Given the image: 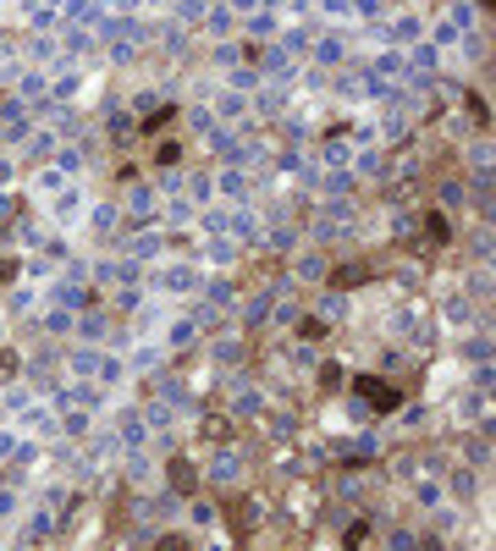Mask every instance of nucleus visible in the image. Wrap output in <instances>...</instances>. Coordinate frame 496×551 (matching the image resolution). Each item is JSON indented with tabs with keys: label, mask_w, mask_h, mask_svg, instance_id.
I'll return each mask as SVG.
<instances>
[{
	"label": "nucleus",
	"mask_w": 496,
	"mask_h": 551,
	"mask_svg": "<svg viewBox=\"0 0 496 551\" xmlns=\"http://www.w3.org/2000/svg\"><path fill=\"white\" fill-rule=\"evenodd\" d=\"M359 397H364V403H375L381 414H386V408H397V392H392L386 381H359Z\"/></svg>",
	"instance_id": "nucleus-1"
}]
</instances>
